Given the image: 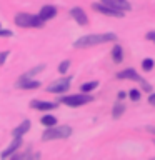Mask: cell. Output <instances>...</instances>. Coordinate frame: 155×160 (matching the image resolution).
<instances>
[{
	"label": "cell",
	"mask_w": 155,
	"mask_h": 160,
	"mask_svg": "<svg viewBox=\"0 0 155 160\" xmlns=\"http://www.w3.org/2000/svg\"><path fill=\"white\" fill-rule=\"evenodd\" d=\"M113 40H117V35L115 33H92V35H85V37H80L78 40H75L73 47L75 48H88V47H93V45L113 42Z\"/></svg>",
	"instance_id": "obj_1"
},
{
	"label": "cell",
	"mask_w": 155,
	"mask_h": 160,
	"mask_svg": "<svg viewBox=\"0 0 155 160\" xmlns=\"http://www.w3.org/2000/svg\"><path fill=\"white\" fill-rule=\"evenodd\" d=\"M72 135V127L68 125H58V127H48L45 132L42 133V140L43 142H48V140H60V138H67Z\"/></svg>",
	"instance_id": "obj_2"
},
{
	"label": "cell",
	"mask_w": 155,
	"mask_h": 160,
	"mask_svg": "<svg viewBox=\"0 0 155 160\" xmlns=\"http://www.w3.org/2000/svg\"><path fill=\"white\" fill-rule=\"evenodd\" d=\"M13 20L18 27H23V28H28V27L40 28V27H43V23H45V20H42L38 15H30V13H25V12L17 13Z\"/></svg>",
	"instance_id": "obj_3"
},
{
	"label": "cell",
	"mask_w": 155,
	"mask_h": 160,
	"mask_svg": "<svg viewBox=\"0 0 155 160\" xmlns=\"http://www.w3.org/2000/svg\"><path fill=\"white\" fill-rule=\"evenodd\" d=\"M117 78H120V80H133V82H138L140 85H142V88L145 90V92H150V90H152V85L145 82V78L140 77V75L135 72L133 68H127V70H122V72H118V73H117Z\"/></svg>",
	"instance_id": "obj_4"
},
{
	"label": "cell",
	"mask_w": 155,
	"mask_h": 160,
	"mask_svg": "<svg viewBox=\"0 0 155 160\" xmlns=\"http://www.w3.org/2000/svg\"><path fill=\"white\" fill-rule=\"evenodd\" d=\"M92 100H93L92 95L82 92V93H77V95H67V97H62L60 102L68 105V107H80V105L88 103V102H92Z\"/></svg>",
	"instance_id": "obj_5"
},
{
	"label": "cell",
	"mask_w": 155,
	"mask_h": 160,
	"mask_svg": "<svg viewBox=\"0 0 155 160\" xmlns=\"http://www.w3.org/2000/svg\"><path fill=\"white\" fill-rule=\"evenodd\" d=\"M70 83H72V78L63 77L60 80H55L53 83H50L47 87V92H50V93H63L70 88Z\"/></svg>",
	"instance_id": "obj_6"
},
{
	"label": "cell",
	"mask_w": 155,
	"mask_h": 160,
	"mask_svg": "<svg viewBox=\"0 0 155 160\" xmlns=\"http://www.w3.org/2000/svg\"><path fill=\"white\" fill-rule=\"evenodd\" d=\"M92 8L93 10H97L98 13H103V15H107V17H117V18H120V17H123L125 15V12H120V10H115V8H112V7H108V5H105V3H93L92 5Z\"/></svg>",
	"instance_id": "obj_7"
},
{
	"label": "cell",
	"mask_w": 155,
	"mask_h": 160,
	"mask_svg": "<svg viewBox=\"0 0 155 160\" xmlns=\"http://www.w3.org/2000/svg\"><path fill=\"white\" fill-rule=\"evenodd\" d=\"M102 3L108 5V7H112L115 10H120V12H128L132 8V5L127 0H102Z\"/></svg>",
	"instance_id": "obj_8"
},
{
	"label": "cell",
	"mask_w": 155,
	"mask_h": 160,
	"mask_svg": "<svg viewBox=\"0 0 155 160\" xmlns=\"http://www.w3.org/2000/svg\"><path fill=\"white\" fill-rule=\"evenodd\" d=\"M70 15H72V18L77 22L78 25H88V17L85 15V12L80 7H73L72 10H70Z\"/></svg>",
	"instance_id": "obj_9"
},
{
	"label": "cell",
	"mask_w": 155,
	"mask_h": 160,
	"mask_svg": "<svg viewBox=\"0 0 155 160\" xmlns=\"http://www.w3.org/2000/svg\"><path fill=\"white\" fill-rule=\"evenodd\" d=\"M17 88H27V90H32V88H38L40 87V82L38 80H33V78H18V82L15 83Z\"/></svg>",
	"instance_id": "obj_10"
},
{
	"label": "cell",
	"mask_w": 155,
	"mask_h": 160,
	"mask_svg": "<svg viewBox=\"0 0 155 160\" xmlns=\"http://www.w3.org/2000/svg\"><path fill=\"white\" fill-rule=\"evenodd\" d=\"M22 145V137H13V142L8 145V148L7 150H3L2 153H0V157L2 158H7V157H12V155L17 152V148Z\"/></svg>",
	"instance_id": "obj_11"
},
{
	"label": "cell",
	"mask_w": 155,
	"mask_h": 160,
	"mask_svg": "<svg viewBox=\"0 0 155 160\" xmlns=\"http://www.w3.org/2000/svg\"><path fill=\"white\" fill-rule=\"evenodd\" d=\"M55 15H57V8L53 7V5H43L42 8H40V13H38V17L42 18V20H50V18H53Z\"/></svg>",
	"instance_id": "obj_12"
},
{
	"label": "cell",
	"mask_w": 155,
	"mask_h": 160,
	"mask_svg": "<svg viewBox=\"0 0 155 160\" xmlns=\"http://www.w3.org/2000/svg\"><path fill=\"white\" fill-rule=\"evenodd\" d=\"M30 107L37 108V110H53L57 108V103L55 102H42V100H33L30 103Z\"/></svg>",
	"instance_id": "obj_13"
},
{
	"label": "cell",
	"mask_w": 155,
	"mask_h": 160,
	"mask_svg": "<svg viewBox=\"0 0 155 160\" xmlns=\"http://www.w3.org/2000/svg\"><path fill=\"white\" fill-rule=\"evenodd\" d=\"M30 130V120H23L17 128L12 130V137H23V133H27Z\"/></svg>",
	"instance_id": "obj_14"
},
{
	"label": "cell",
	"mask_w": 155,
	"mask_h": 160,
	"mask_svg": "<svg viewBox=\"0 0 155 160\" xmlns=\"http://www.w3.org/2000/svg\"><path fill=\"white\" fill-rule=\"evenodd\" d=\"M112 58H113V62L115 63H120L123 60V48L120 47V45L117 43L113 47V50H112Z\"/></svg>",
	"instance_id": "obj_15"
},
{
	"label": "cell",
	"mask_w": 155,
	"mask_h": 160,
	"mask_svg": "<svg viewBox=\"0 0 155 160\" xmlns=\"http://www.w3.org/2000/svg\"><path fill=\"white\" fill-rule=\"evenodd\" d=\"M43 68H45V65H37V67H33V68L27 70V72H25V73L22 75V78H33L37 73L43 72Z\"/></svg>",
	"instance_id": "obj_16"
},
{
	"label": "cell",
	"mask_w": 155,
	"mask_h": 160,
	"mask_svg": "<svg viewBox=\"0 0 155 160\" xmlns=\"http://www.w3.org/2000/svg\"><path fill=\"white\" fill-rule=\"evenodd\" d=\"M98 87V82L97 80H93V82H87V83H82V87H80V90L85 93H88V92H92L93 88H97Z\"/></svg>",
	"instance_id": "obj_17"
},
{
	"label": "cell",
	"mask_w": 155,
	"mask_h": 160,
	"mask_svg": "<svg viewBox=\"0 0 155 160\" xmlns=\"http://www.w3.org/2000/svg\"><path fill=\"white\" fill-rule=\"evenodd\" d=\"M123 112H125V107H123V105H122V103H115V105H113L112 117H113V118H120Z\"/></svg>",
	"instance_id": "obj_18"
},
{
	"label": "cell",
	"mask_w": 155,
	"mask_h": 160,
	"mask_svg": "<svg viewBox=\"0 0 155 160\" xmlns=\"http://www.w3.org/2000/svg\"><path fill=\"white\" fill-rule=\"evenodd\" d=\"M40 122H42V125H45V127H52V125L57 123V118L52 117V115H43Z\"/></svg>",
	"instance_id": "obj_19"
},
{
	"label": "cell",
	"mask_w": 155,
	"mask_h": 160,
	"mask_svg": "<svg viewBox=\"0 0 155 160\" xmlns=\"http://www.w3.org/2000/svg\"><path fill=\"white\" fill-rule=\"evenodd\" d=\"M153 65H155V62L152 58H143V62H142V68L145 70V72H148V70H152L153 68Z\"/></svg>",
	"instance_id": "obj_20"
},
{
	"label": "cell",
	"mask_w": 155,
	"mask_h": 160,
	"mask_svg": "<svg viewBox=\"0 0 155 160\" xmlns=\"http://www.w3.org/2000/svg\"><path fill=\"white\" fill-rule=\"evenodd\" d=\"M68 67H70V60H63V62L58 65V72L60 73H65L68 70Z\"/></svg>",
	"instance_id": "obj_21"
},
{
	"label": "cell",
	"mask_w": 155,
	"mask_h": 160,
	"mask_svg": "<svg viewBox=\"0 0 155 160\" xmlns=\"http://www.w3.org/2000/svg\"><path fill=\"white\" fill-rule=\"evenodd\" d=\"M130 98H132L133 102H137V100H140V90H137V88L130 90Z\"/></svg>",
	"instance_id": "obj_22"
},
{
	"label": "cell",
	"mask_w": 155,
	"mask_h": 160,
	"mask_svg": "<svg viewBox=\"0 0 155 160\" xmlns=\"http://www.w3.org/2000/svg\"><path fill=\"white\" fill-rule=\"evenodd\" d=\"M7 57H8V52H0V65H3V63H5Z\"/></svg>",
	"instance_id": "obj_23"
},
{
	"label": "cell",
	"mask_w": 155,
	"mask_h": 160,
	"mask_svg": "<svg viewBox=\"0 0 155 160\" xmlns=\"http://www.w3.org/2000/svg\"><path fill=\"white\" fill-rule=\"evenodd\" d=\"M0 37H12V32L5 28H0Z\"/></svg>",
	"instance_id": "obj_24"
},
{
	"label": "cell",
	"mask_w": 155,
	"mask_h": 160,
	"mask_svg": "<svg viewBox=\"0 0 155 160\" xmlns=\"http://www.w3.org/2000/svg\"><path fill=\"white\" fill-rule=\"evenodd\" d=\"M145 37H147L148 40H152V42L155 43V30H152V32H148L147 35H145Z\"/></svg>",
	"instance_id": "obj_25"
},
{
	"label": "cell",
	"mask_w": 155,
	"mask_h": 160,
	"mask_svg": "<svg viewBox=\"0 0 155 160\" xmlns=\"http://www.w3.org/2000/svg\"><path fill=\"white\" fill-rule=\"evenodd\" d=\"M148 103L155 105V93H150V97H148Z\"/></svg>",
	"instance_id": "obj_26"
},
{
	"label": "cell",
	"mask_w": 155,
	"mask_h": 160,
	"mask_svg": "<svg viewBox=\"0 0 155 160\" xmlns=\"http://www.w3.org/2000/svg\"><path fill=\"white\" fill-rule=\"evenodd\" d=\"M125 95H127L125 92H118V98H120V100H122V98H125Z\"/></svg>",
	"instance_id": "obj_27"
},
{
	"label": "cell",
	"mask_w": 155,
	"mask_h": 160,
	"mask_svg": "<svg viewBox=\"0 0 155 160\" xmlns=\"http://www.w3.org/2000/svg\"><path fill=\"white\" fill-rule=\"evenodd\" d=\"M147 130H148V132H152V133H155V127H150V125H148Z\"/></svg>",
	"instance_id": "obj_28"
},
{
	"label": "cell",
	"mask_w": 155,
	"mask_h": 160,
	"mask_svg": "<svg viewBox=\"0 0 155 160\" xmlns=\"http://www.w3.org/2000/svg\"><path fill=\"white\" fill-rule=\"evenodd\" d=\"M0 27H2V25H0Z\"/></svg>",
	"instance_id": "obj_29"
}]
</instances>
